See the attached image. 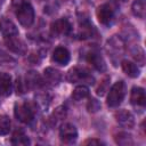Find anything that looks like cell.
<instances>
[{
	"label": "cell",
	"instance_id": "obj_28",
	"mask_svg": "<svg viewBox=\"0 0 146 146\" xmlns=\"http://www.w3.org/2000/svg\"><path fill=\"white\" fill-rule=\"evenodd\" d=\"M26 3H30V0H11V6L15 9H18L19 7H22Z\"/></svg>",
	"mask_w": 146,
	"mask_h": 146
},
{
	"label": "cell",
	"instance_id": "obj_18",
	"mask_svg": "<svg viewBox=\"0 0 146 146\" xmlns=\"http://www.w3.org/2000/svg\"><path fill=\"white\" fill-rule=\"evenodd\" d=\"M11 144L17 145V146H24V145H30V139L25 135L23 130H16L11 137Z\"/></svg>",
	"mask_w": 146,
	"mask_h": 146
},
{
	"label": "cell",
	"instance_id": "obj_2",
	"mask_svg": "<svg viewBox=\"0 0 146 146\" xmlns=\"http://www.w3.org/2000/svg\"><path fill=\"white\" fill-rule=\"evenodd\" d=\"M16 16L21 25L24 27H30L34 22V10L30 3H26L18 9H16Z\"/></svg>",
	"mask_w": 146,
	"mask_h": 146
},
{
	"label": "cell",
	"instance_id": "obj_17",
	"mask_svg": "<svg viewBox=\"0 0 146 146\" xmlns=\"http://www.w3.org/2000/svg\"><path fill=\"white\" fill-rule=\"evenodd\" d=\"M121 65H122L123 72L128 76H130V78H137V76H139L140 71H139L138 66L135 63H132V62H130L128 59H123L122 63H121Z\"/></svg>",
	"mask_w": 146,
	"mask_h": 146
},
{
	"label": "cell",
	"instance_id": "obj_11",
	"mask_svg": "<svg viewBox=\"0 0 146 146\" xmlns=\"http://www.w3.org/2000/svg\"><path fill=\"white\" fill-rule=\"evenodd\" d=\"M115 117H116V121L120 125H122L123 128H128V129H131L133 125H135V119H133V115L129 112V111H125V110H121L119 112L115 113Z\"/></svg>",
	"mask_w": 146,
	"mask_h": 146
},
{
	"label": "cell",
	"instance_id": "obj_30",
	"mask_svg": "<svg viewBox=\"0 0 146 146\" xmlns=\"http://www.w3.org/2000/svg\"><path fill=\"white\" fill-rule=\"evenodd\" d=\"M1 2H3V0H0V3H1Z\"/></svg>",
	"mask_w": 146,
	"mask_h": 146
},
{
	"label": "cell",
	"instance_id": "obj_5",
	"mask_svg": "<svg viewBox=\"0 0 146 146\" xmlns=\"http://www.w3.org/2000/svg\"><path fill=\"white\" fill-rule=\"evenodd\" d=\"M59 137L64 144H73L78 139V130L71 123H64L59 129Z\"/></svg>",
	"mask_w": 146,
	"mask_h": 146
},
{
	"label": "cell",
	"instance_id": "obj_22",
	"mask_svg": "<svg viewBox=\"0 0 146 146\" xmlns=\"http://www.w3.org/2000/svg\"><path fill=\"white\" fill-rule=\"evenodd\" d=\"M65 116H66V108L63 107V106H59V107H57V108L54 111L51 119L55 121V123H57V122L62 121Z\"/></svg>",
	"mask_w": 146,
	"mask_h": 146
},
{
	"label": "cell",
	"instance_id": "obj_4",
	"mask_svg": "<svg viewBox=\"0 0 146 146\" xmlns=\"http://www.w3.org/2000/svg\"><path fill=\"white\" fill-rule=\"evenodd\" d=\"M67 81L71 83L76 82H87L89 84L94 83V78L83 68L80 67H73L67 73Z\"/></svg>",
	"mask_w": 146,
	"mask_h": 146
},
{
	"label": "cell",
	"instance_id": "obj_9",
	"mask_svg": "<svg viewBox=\"0 0 146 146\" xmlns=\"http://www.w3.org/2000/svg\"><path fill=\"white\" fill-rule=\"evenodd\" d=\"M0 32L2 33V35L5 38L7 36H13V35H18V29L15 25V23L7 18V17H2L0 19Z\"/></svg>",
	"mask_w": 146,
	"mask_h": 146
},
{
	"label": "cell",
	"instance_id": "obj_12",
	"mask_svg": "<svg viewBox=\"0 0 146 146\" xmlns=\"http://www.w3.org/2000/svg\"><path fill=\"white\" fill-rule=\"evenodd\" d=\"M70 58H71L70 51H68L66 48H64V47H57V48L54 50L52 57H51L52 62L57 63L58 65H63V66H65V65L68 64Z\"/></svg>",
	"mask_w": 146,
	"mask_h": 146
},
{
	"label": "cell",
	"instance_id": "obj_16",
	"mask_svg": "<svg viewBox=\"0 0 146 146\" xmlns=\"http://www.w3.org/2000/svg\"><path fill=\"white\" fill-rule=\"evenodd\" d=\"M25 83H26V87L27 89H34V88H39L43 84V81L42 79L40 78V75L36 73V72H29L26 74V78H25Z\"/></svg>",
	"mask_w": 146,
	"mask_h": 146
},
{
	"label": "cell",
	"instance_id": "obj_7",
	"mask_svg": "<svg viewBox=\"0 0 146 146\" xmlns=\"http://www.w3.org/2000/svg\"><path fill=\"white\" fill-rule=\"evenodd\" d=\"M5 42H6V46L8 47V49L11 50L13 52H16V54H25V51H26L25 43L17 35L5 38Z\"/></svg>",
	"mask_w": 146,
	"mask_h": 146
},
{
	"label": "cell",
	"instance_id": "obj_14",
	"mask_svg": "<svg viewBox=\"0 0 146 146\" xmlns=\"http://www.w3.org/2000/svg\"><path fill=\"white\" fill-rule=\"evenodd\" d=\"M13 89V82L11 76L7 73L0 72V96L7 97L10 95Z\"/></svg>",
	"mask_w": 146,
	"mask_h": 146
},
{
	"label": "cell",
	"instance_id": "obj_3",
	"mask_svg": "<svg viewBox=\"0 0 146 146\" xmlns=\"http://www.w3.org/2000/svg\"><path fill=\"white\" fill-rule=\"evenodd\" d=\"M14 114L15 117L23 123H30L34 116L32 107L25 103H16L14 107Z\"/></svg>",
	"mask_w": 146,
	"mask_h": 146
},
{
	"label": "cell",
	"instance_id": "obj_20",
	"mask_svg": "<svg viewBox=\"0 0 146 146\" xmlns=\"http://www.w3.org/2000/svg\"><path fill=\"white\" fill-rule=\"evenodd\" d=\"M88 96H89V88L87 86H83V84L78 86L72 92V98L76 102L82 100V99L87 98Z\"/></svg>",
	"mask_w": 146,
	"mask_h": 146
},
{
	"label": "cell",
	"instance_id": "obj_21",
	"mask_svg": "<svg viewBox=\"0 0 146 146\" xmlns=\"http://www.w3.org/2000/svg\"><path fill=\"white\" fill-rule=\"evenodd\" d=\"M11 127L10 119L7 115H0V136H6L9 133Z\"/></svg>",
	"mask_w": 146,
	"mask_h": 146
},
{
	"label": "cell",
	"instance_id": "obj_24",
	"mask_svg": "<svg viewBox=\"0 0 146 146\" xmlns=\"http://www.w3.org/2000/svg\"><path fill=\"white\" fill-rule=\"evenodd\" d=\"M16 60L15 58H13L10 55L6 54L5 51L0 50V65H10V64H15Z\"/></svg>",
	"mask_w": 146,
	"mask_h": 146
},
{
	"label": "cell",
	"instance_id": "obj_19",
	"mask_svg": "<svg viewBox=\"0 0 146 146\" xmlns=\"http://www.w3.org/2000/svg\"><path fill=\"white\" fill-rule=\"evenodd\" d=\"M131 10H132L133 15L137 16L138 18H144L145 13H146L145 0H135L132 6H131Z\"/></svg>",
	"mask_w": 146,
	"mask_h": 146
},
{
	"label": "cell",
	"instance_id": "obj_6",
	"mask_svg": "<svg viewBox=\"0 0 146 146\" xmlns=\"http://www.w3.org/2000/svg\"><path fill=\"white\" fill-rule=\"evenodd\" d=\"M96 15H97V18L99 21L100 24L103 25H110L113 21V17H114V11L112 9V7L107 3H104V5H100L98 8H97V11H96Z\"/></svg>",
	"mask_w": 146,
	"mask_h": 146
},
{
	"label": "cell",
	"instance_id": "obj_15",
	"mask_svg": "<svg viewBox=\"0 0 146 146\" xmlns=\"http://www.w3.org/2000/svg\"><path fill=\"white\" fill-rule=\"evenodd\" d=\"M43 75H44V80L46 82H48L49 84H58L59 81L62 80V74L56 68H52V67H47L43 72Z\"/></svg>",
	"mask_w": 146,
	"mask_h": 146
},
{
	"label": "cell",
	"instance_id": "obj_1",
	"mask_svg": "<svg viewBox=\"0 0 146 146\" xmlns=\"http://www.w3.org/2000/svg\"><path fill=\"white\" fill-rule=\"evenodd\" d=\"M125 96V84L123 81L115 82L107 95V105L110 107H117Z\"/></svg>",
	"mask_w": 146,
	"mask_h": 146
},
{
	"label": "cell",
	"instance_id": "obj_26",
	"mask_svg": "<svg viewBox=\"0 0 146 146\" xmlns=\"http://www.w3.org/2000/svg\"><path fill=\"white\" fill-rule=\"evenodd\" d=\"M15 88H16V91H17V94H19V95L24 94V92L26 91V89H27L25 81H23L21 78L16 80V84H15Z\"/></svg>",
	"mask_w": 146,
	"mask_h": 146
},
{
	"label": "cell",
	"instance_id": "obj_10",
	"mask_svg": "<svg viewBox=\"0 0 146 146\" xmlns=\"http://www.w3.org/2000/svg\"><path fill=\"white\" fill-rule=\"evenodd\" d=\"M71 31V24L66 18H60L51 24V32L56 35H66Z\"/></svg>",
	"mask_w": 146,
	"mask_h": 146
},
{
	"label": "cell",
	"instance_id": "obj_27",
	"mask_svg": "<svg viewBox=\"0 0 146 146\" xmlns=\"http://www.w3.org/2000/svg\"><path fill=\"white\" fill-rule=\"evenodd\" d=\"M108 83H110V78H108V76H106V78L100 82V86H99V88L97 89V95L103 96V95L105 94V91H106L107 87H108Z\"/></svg>",
	"mask_w": 146,
	"mask_h": 146
},
{
	"label": "cell",
	"instance_id": "obj_8",
	"mask_svg": "<svg viewBox=\"0 0 146 146\" xmlns=\"http://www.w3.org/2000/svg\"><path fill=\"white\" fill-rule=\"evenodd\" d=\"M87 60L89 64H91L97 71L105 72L106 71V64L104 58L100 56V54L97 50H91L87 54Z\"/></svg>",
	"mask_w": 146,
	"mask_h": 146
},
{
	"label": "cell",
	"instance_id": "obj_23",
	"mask_svg": "<svg viewBox=\"0 0 146 146\" xmlns=\"http://www.w3.org/2000/svg\"><path fill=\"white\" fill-rule=\"evenodd\" d=\"M116 143L120 144V145H128V144H132V139H131V136L128 135V133H124V132H120L117 136H116Z\"/></svg>",
	"mask_w": 146,
	"mask_h": 146
},
{
	"label": "cell",
	"instance_id": "obj_29",
	"mask_svg": "<svg viewBox=\"0 0 146 146\" xmlns=\"http://www.w3.org/2000/svg\"><path fill=\"white\" fill-rule=\"evenodd\" d=\"M104 143L99 139H88L84 141V145H103Z\"/></svg>",
	"mask_w": 146,
	"mask_h": 146
},
{
	"label": "cell",
	"instance_id": "obj_25",
	"mask_svg": "<svg viewBox=\"0 0 146 146\" xmlns=\"http://www.w3.org/2000/svg\"><path fill=\"white\" fill-rule=\"evenodd\" d=\"M87 108L91 113L98 112L100 110V103H99V100H97L96 98H90L89 102H88V104H87Z\"/></svg>",
	"mask_w": 146,
	"mask_h": 146
},
{
	"label": "cell",
	"instance_id": "obj_13",
	"mask_svg": "<svg viewBox=\"0 0 146 146\" xmlns=\"http://www.w3.org/2000/svg\"><path fill=\"white\" fill-rule=\"evenodd\" d=\"M130 103L135 106H145L146 103V95L145 90L140 87H133L131 89V95H130Z\"/></svg>",
	"mask_w": 146,
	"mask_h": 146
}]
</instances>
